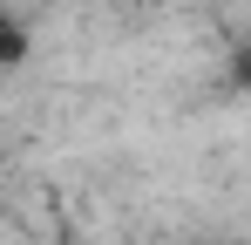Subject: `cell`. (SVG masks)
I'll list each match as a JSON object with an SVG mask.
<instances>
[]
</instances>
